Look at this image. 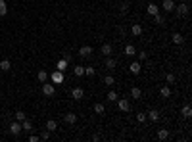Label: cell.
Wrapping results in <instances>:
<instances>
[{
	"instance_id": "484cf974",
	"label": "cell",
	"mask_w": 192,
	"mask_h": 142,
	"mask_svg": "<svg viewBox=\"0 0 192 142\" xmlns=\"http://www.w3.org/2000/svg\"><path fill=\"white\" fill-rule=\"evenodd\" d=\"M67 69V60H60L58 62V71H65Z\"/></svg>"
},
{
	"instance_id": "d6a6232c",
	"label": "cell",
	"mask_w": 192,
	"mask_h": 142,
	"mask_svg": "<svg viewBox=\"0 0 192 142\" xmlns=\"http://www.w3.org/2000/svg\"><path fill=\"white\" fill-rule=\"evenodd\" d=\"M165 81H167V85H173V83H175V75L167 73V75H165Z\"/></svg>"
},
{
	"instance_id": "74e56055",
	"label": "cell",
	"mask_w": 192,
	"mask_h": 142,
	"mask_svg": "<svg viewBox=\"0 0 192 142\" xmlns=\"http://www.w3.org/2000/svg\"><path fill=\"white\" fill-rule=\"evenodd\" d=\"M37 140H41V138L35 136V134H31V136H29V142H37Z\"/></svg>"
},
{
	"instance_id": "f546056e",
	"label": "cell",
	"mask_w": 192,
	"mask_h": 142,
	"mask_svg": "<svg viewBox=\"0 0 192 142\" xmlns=\"http://www.w3.org/2000/svg\"><path fill=\"white\" fill-rule=\"evenodd\" d=\"M181 113H183L184 115V117H190V115H192V110H190V106H184V108H183V111H181Z\"/></svg>"
},
{
	"instance_id": "d4e9b609",
	"label": "cell",
	"mask_w": 192,
	"mask_h": 142,
	"mask_svg": "<svg viewBox=\"0 0 192 142\" xmlns=\"http://www.w3.org/2000/svg\"><path fill=\"white\" fill-rule=\"evenodd\" d=\"M115 64H117V62H115L114 58H108V60H106V67L108 69H115Z\"/></svg>"
},
{
	"instance_id": "4316f807",
	"label": "cell",
	"mask_w": 192,
	"mask_h": 142,
	"mask_svg": "<svg viewBox=\"0 0 192 142\" xmlns=\"http://www.w3.org/2000/svg\"><path fill=\"white\" fill-rule=\"evenodd\" d=\"M117 92H115V90H110V92H108V100H110V102H117Z\"/></svg>"
},
{
	"instance_id": "7402d4cb",
	"label": "cell",
	"mask_w": 192,
	"mask_h": 142,
	"mask_svg": "<svg viewBox=\"0 0 192 142\" xmlns=\"http://www.w3.org/2000/svg\"><path fill=\"white\" fill-rule=\"evenodd\" d=\"M160 94H161L163 98H169V96H171V88H169V87H161Z\"/></svg>"
},
{
	"instance_id": "3957f363",
	"label": "cell",
	"mask_w": 192,
	"mask_h": 142,
	"mask_svg": "<svg viewBox=\"0 0 192 142\" xmlns=\"http://www.w3.org/2000/svg\"><path fill=\"white\" fill-rule=\"evenodd\" d=\"M50 79H52V83L62 85V83H64V71H54V73H50Z\"/></svg>"
},
{
	"instance_id": "8fae6325",
	"label": "cell",
	"mask_w": 192,
	"mask_h": 142,
	"mask_svg": "<svg viewBox=\"0 0 192 142\" xmlns=\"http://www.w3.org/2000/svg\"><path fill=\"white\" fill-rule=\"evenodd\" d=\"M111 52H114V46H111L110 42H104V44H102V54H104V56H111Z\"/></svg>"
},
{
	"instance_id": "1f68e13d",
	"label": "cell",
	"mask_w": 192,
	"mask_h": 142,
	"mask_svg": "<svg viewBox=\"0 0 192 142\" xmlns=\"http://www.w3.org/2000/svg\"><path fill=\"white\" fill-rule=\"evenodd\" d=\"M37 77H39V81H41V83H44L46 79H48V73H46V71H39Z\"/></svg>"
},
{
	"instance_id": "7c38bea8",
	"label": "cell",
	"mask_w": 192,
	"mask_h": 142,
	"mask_svg": "<svg viewBox=\"0 0 192 142\" xmlns=\"http://www.w3.org/2000/svg\"><path fill=\"white\" fill-rule=\"evenodd\" d=\"M146 12H148V15H156V14H160V8H158L156 4H148Z\"/></svg>"
},
{
	"instance_id": "7a4b0ae2",
	"label": "cell",
	"mask_w": 192,
	"mask_h": 142,
	"mask_svg": "<svg viewBox=\"0 0 192 142\" xmlns=\"http://www.w3.org/2000/svg\"><path fill=\"white\" fill-rule=\"evenodd\" d=\"M42 94H44V96H52V94H54V85H52V83H42Z\"/></svg>"
},
{
	"instance_id": "ffe728a7",
	"label": "cell",
	"mask_w": 192,
	"mask_h": 142,
	"mask_svg": "<svg viewBox=\"0 0 192 142\" xmlns=\"http://www.w3.org/2000/svg\"><path fill=\"white\" fill-rule=\"evenodd\" d=\"M0 69H2V71H10V69H12L10 60H2V62H0Z\"/></svg>"
},
{
	"instance_id": "e0dca14e",
	"label": "cell",
	"mask_w": 192,
	"mask_h": 142,
	"mask_svg": "<svg viewBox=\"0 0 192 142\" xmlns=\"http://www.w3.org/2000/svg\"><path fill=\"white\" fill-rule=\"evenodd\" d=\"M135 54H137V50H135L133 44H127V46H125V56H129V58H131V56H135Z\"/></svg>"
},
{
	"instance_id": "83f0119b",
	"label": "cell",
	"mask_w": 192,
	"mask_h": 142,
	"mask_svg": "<svg viewBox=\"0 0 192 142\" xmlns=\"http://www.w3.org/2000/svg\"><path fill=\"white\" fill-rule=\"evenodd\" d=\"M148 117H150V119H152V121H158V119H160V111H156V110H152V111H150V113H148Z\"/></svg>"
},
{
	"instance_id": "ac0fdd59",
	"label": "cell",
	"mask_w": 192,
	"mask_h": 142,
	"mask_svg": "<svg viewBox=\"0 0 192 142\" xmlns=\"http://www.w3.org/2000/svg\"><path fill=\"white\" fill-rule=\"evenodd\" d=\"M73 73L77 75V77H83V75H85V65H75V67H73Z\"/></svg>"
},
{
	"instance_id": "d6986e66",
	"label": "cell",
	"mask_w": 192,
	"mask_h": 142,
	"mask_svg": "<svg viewBox=\"0 0 192 142\" xmlns=\"http://www.w3.org/2000/svg\"><path fill=\"white\" fill-rule=\"evenodd\" d=\"M21 129H23V131H27V133H31V131H33V125H31V121L23 119V121H21Z\"/></svg>"
},
{
	"instance_id": "f1b7e54d",
	"label": "cell",
	"mask_w": 192,
	"mask_h": 142,
	"mask_svg": "<svg viewBox=\"0 0 192 142\" xmlns=\"http://www.w3.org/2000/svg\"><path fill=\"white\" fill-rule=\"evenodd\" d=\"M85 75H87V77H94V75H96V69L94 67H85Z\"/></svg>"
},
{
	"instance_id": "8992f818",
	"label": "cell",
	"mask_w": 192,
	"mask_h": 142,
	"mask_svg": "<svg viewBox=\"0 0 192 142\" xmlns=\"http://www.w3.org/2000/svg\"><path fill=\"white\" fill-rule=\"evenodd\" d=\"M44 129L48 131V133H54V131H58V123H56L54 119H48L46 125H44Z\"/></svg>"
},
{
	"instance_id": "30bf717a",
	"label": "cell",
	"mask_w": 192,
	"mask_h": 142,
	"mask_svg": "<svg viewBox=\"0 0 192 142\" xmlns=\"http://www.w3.org/2000/svg\"><path fill=\"white\" fill-rule=\"evenodd\" d=\"M129 71H131V73H135V75H138L142 71V65L138 64V62H133V64L129 65Z\"/></svg>"
},
{
	"instance_id": "52a82bcc",
	"label": "cell",
	"mask_w": 192,
	"mask_h": 142,
	"mask_svg": "<svg viewBox=\"0 0 192 142\" xmlns=\"http://www.w3.org/2000/svg\"><path fill=\"white\" fill-rule=\"evenodd\" d=\"M71 96H73V98H75V100H81V98H83V96H85V90H83V88H81V87H75V88H73V90H71Z\"/></svg>"
},
{
	"instance_id": "9a60e30c",
	"label": "cell",
	"mask_w": 192,
	"mask_h": 142,
	"mask_svg": "<svg viewBox=\"0 0 192 142\" xmlns=\"http://www.w3.org/2000/svg\"><path fill=\"white\" fill-rule=\"evenodd\" d=\"M64 119H65V123L73 125L75 121H77V115H75V113H65V117H64Z\"/></svg>"
},
{
	"instance_id": "4dcf8cb0",
	"label": "cell",
	"mask_w": 192,
	"mask_h": 142,
	"mask_svg": "<svg viewBox=\"0 0 192 142\" xmlns=\"http://www.w3.org/2000/svg\"><path fill=\"white\" fill-rule=\"evenodd\" d=\"M94 111L96 113H104V104H100V102H98V104H94Z\"/></svg>"
},
{
	"instance_id": "2e32d148",
	"label": "cell",
	"mask_w": 192,
	"mask_h": 142,
	"mask_svg": "<svg viewBox=\"0 0 192 142\" xmlns=\"http://www.w3.org/2000/svg\"><path fill=\"white\" fill-rule=\"evenodd\" d=\"M158 138H160V140L169 138V131H167V129H160V131H158Z\"/></svg>"
},
{
	"instance_id": "9c48e42d",
	"label": "cell",
	"mask_w": 192,
	"mask_h": 142,
	"mask_svg": "<svg viewBox=\"0 0 192 142\" xmlns=\"http://www.w3.org/2000/svg\"><path fill=\"white\" fill-rule=\"evenodd\" d=\"M21 131H23V129H21V123H19V121H15V123L10 125V133H12V134H19Z\"/></svg>"
},
{
	"instance_id": "cb8c5ba5",
	"label": "cell",
	"mask_w": 192,
	"mask_h": 142,
	"mask_svg": "<svg viewBox=\"0 0 192 142\" xmlns=\"http://www.w3.org/2000/svg\"><path fill=\"white\" fill-rule=\"evenodd\" d=\"M183 41H184V38L181 37V33H173V42H175V44H183Z\"/></svg>"
},
{
	"instance_id": "277c9868",
	"label": "cell",
	"mask_w": 192,
	"mask_h": 142,
	"mask_svg": "<svg viewBox=\"0 0 192 142\" xmlns=\"http://www.w3.org/2000/svg\"><path fill=\"white\" fill-rule=\"evenodd\" d=\"M175 12H177V15H186L188 14V4H179V6H175Z\"/></svg>"
},
{
	"instance_id": "5b68a950",
	"label": "cell",
	"mask_w": 192,
	"mask_h": 142,
	"mask_svg": "<svg viewBox=\"0 0 192 142\" xmlns=\"http://www.w3.org/2000/svg\"><path fill=\"white\" fill-rule=\"evenodd\" d=\"M90 54H92V46H81L79 48V56L81 58H88Z\"/></svg>"
},
{
	"instance_id": "e575fe53",
	"label": "cell",
	"mask_w": 192,
	"mask_h": 142,
	"mask_svg": "<svg viewBox=\"0 0 192 142\" xmlns=\"http://www.w3.org/2000/svg\"><path fill=\"white\" fill-rule=\"evenodd\" d=\"M146 119H148V115H146V113H138V115H137V121H138V123H144Z\"/></svg>"
},
{
	"instance_id": "44dd1931",
	"label": "cell",
	"mask_w": 192,
	"mask_h": 142,
	"mask_svg": "<svg viewBox=\"0 0 192 142\" xmlns=\"http://www.w3.org/2000/svg\"><path fill=\"white\" fill-rule=\"evenodd\" d=\"M104 85H106V87H114V85H115V79L111 77V75H108V77H104Z\"/></svg>"
},
{
	"instance_id": "f35d334b",
	"label": "cell",
	"mask_w": 192,
	"mask_h": 142,
	"mask_svg": "<svg viewBox=\"0 0 192 142\" xmlns=\"http://www.w3.org/2000/svg\"><path fill=\"white\" fill-rule=\"evenodd\" d=\"M138 58L140 60H146V52H138Z\"/></svg>"
},
{
	"instance_id": "836d02e7",
	"label": "cell",
	"mask_w": 192,
	"mask_h": 142,
	"mask_svg": "<svg viewBox=\"0 0 192 142\" xmlns=\"http://www.w3.org/2000/svg\"><path fill=\"white\" fill-rule=\"evenodd\" d=\"M15 119L21 123V121H23V119H27V117H25V113H23V111H15Z\"/></svg>"
},
{
	"instance_id": "d590c367",
	"label": "cell",
	"mask_w": 192,
	"mask_h": 142,
	"mask_svg": "<svg viewBox=\"0 0 192 142\" xmlns=\"http://www.w3.org/2000/svg\"><path fill=\"white\" fill-rule=\"evenodd\" d=\"M154 19H156V23H158V25H161V23H163V17H161L160 14H156V15H154Z\"/></svg>"
},
{
	"instance_id": "603a6c76",
	"label": "cell",
	"mask_w": 192,
	"mask_h": 142,
	"mask_svg": "<svg viewBox=\"0 0 192 142\" xmlns=\"http://www.w3.org/2000/svg\"><path fill=\"white\" fill-rule=\"evenodd\" d=\"M6 14H8V4L4 0H0V15H6Z\"/></svg>"
},
{
	"instance_id": "4fadbf2b",
	"label": "cell",
	"mask_w": 192,
	"mask_h": 142,
	"mask_svg": "<svg viewBox=\"0 0 192 142\" xmlns=\"http://www.w3.org/2000/svg\"><path fill=\"white\" fill-rule=\"evenodd\" d=\"M131 33H133V37H140V35H142V27L138 25V23H135L133 27H131Z\"/></svg>"
},
{
	"instance_id": "8d00e7d4",
	"label": "cell",
	"mask_w": 192,
	"mask_h": 142,
	"mask_svg": "<svg viewBox=\"0 0 192 142\" xmlns=\"http://www.w3.org/2000/svg\"><path fill=\"white\" fill-rule=\"evenodd\" d=\"M48 136H50V133H48V131H44V133H41V140H48Z\"/></svg>"
},
{
	"instance_id": "5bb4252c",
	"label": "cell",
	"mask_w": 192,
	"mask_h": 142,
	"mask_svg": "<svg viewBox=\"0 0 192 142\" xmlns=\"http://www.w3.org/2000/svg\"><path fill=\"white\" fill-rule=\"evenodd\" d=\"M131 96H133L135 100H138V98L142 96V90H140L138 87H133V88H131Z\"/></svg>"
},
{
	"instance_id": "6da1fadb",
	"label": "cell",
	"mask_w": 192,
	"mask_h": 142,
	"mask_svg": "<svg viewBox=\"0 0 192 142\" xmlns=\"http://www.w3.org/2000/svg\"><path fill=\"white\" fill-rule=\"evenodd\" d=\"M117 108H119V111H129L131 110V102L127 98H117Z\"/></svg>"
},
{
	"instance_id": "ba28073f",
	"label": "cell",
	"mask_w": 192,
	"mask_h": 142,
	"mask_svg": "<svg viewBox=\"0 0 192 142\" xmlns=\"http://www.w3.org/2000/svg\"><path fill=\"white\" fill-rule=\"evenodd\" d=\"M161 8H163L165 12H173V10H175V2H173V0H163V2H161Z\"/></svg>"
}]
</instances>
